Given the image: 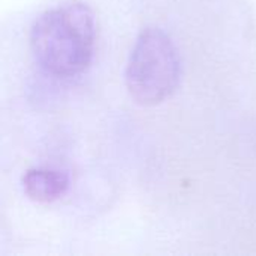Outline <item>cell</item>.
Here are the masks:
<instances>
[{"label": "cell", "instance_id": "cell-1", "mask_svg": "<svg viewBox=\"0 0 256 256\" xmlns=\"http://www.w3.org/2000/svg\"><path fill=\"white\" fill-rule=\"evenodd\" d=\"M96 24L92 9L78 0L42 12L30 28V50L39 66L56 76H75L92 63Z\"/></svg>", "mask_w": 256, "mask_h": 256}, {"label": "cell", "instance_id": "cell-3", "mask_svg": "<svg viewBox=\"0 0 256 256\" xmlns=\"http://www.w3.org/2000/svg\"><path fill=\"white\" fill-rule=\"evenodd\" d=\"M26 195L36 202H52L69 189V176L56 168H32L22 177Z\"/></svg>", "mask_w": 256, "mask_h": 256}, {"label": "cell", "instance_id": "cell-2", "mask_svg": "<svg viewBox=\"0 0 256 256\" xmlns=\"http://www.w3.org/2000/svg\"><path fill=\"white\" fill-rule=\"evenodd\" d=\"M182 64L178 51L159 27H146L136 38L124 72L132 99L153 106L168 99L178 87Z\"/></svg>", "mask_w": 256, "mask_h": 256}]
</instances>
